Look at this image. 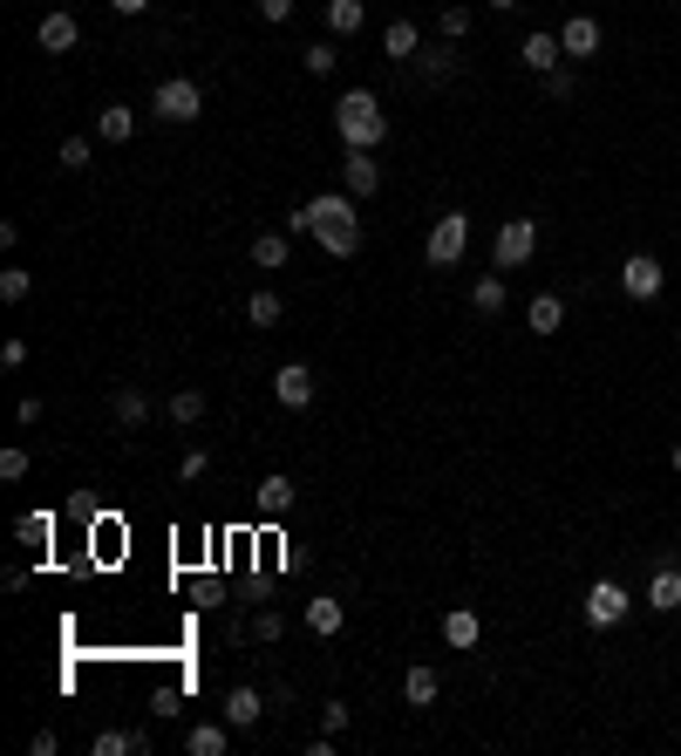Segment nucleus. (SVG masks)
<instances>
[{
  "instance_id": "13",
  "label": "nucleus",
  "mask_w": 681,
  "mask_h": 756,
  "mask_svg": "<svg viewBox=\"0 0 681 756\" xmlns=\"http://www.w3.org/2000/svg\"><path fill=\"white\" fill-rule=\"evenodd\" d=\"M504 307H512V287H504V273H497V266H491V273H477V280H470V314L497 320Z\"/></svg>"
},
{
  "instance_id": "21",
  "label": "nucleus",
  "mask_w": 681,
  "mask_h": 756,
  "mask_svg": "<svg viewBox=\"0 0 681 756\" xmlns=\"http://www.w3.org/2000/svg\"><path fill=\"white\" fill-rule=\"evenodd\" d=\"M382 55L389 62H416L423 55V28H416V21H389V28H382Z\"/></svg>"
},
{
  "instance_id": "28",
  "label": "nucleus",
  "mask_w": 681,
  "mask_h": 756,
  "mask_svg": "<svg viewBox=\"0 0 681 756\" xmlns=\"http://www.w3.org/2000/svg\"><path fill=\"white\" fill-rule=\"evenodd\" d=\"M164 416L178 423V430H198V423H205V389H178L164 402Z\"/></svg>"
},
{
  "instance_id": "34",
  "label": "nucleus",
  "mask_w": 681,
  "mask_h": 756,
  "mask_svg": "<svg viewBox=\"0 0 681 756\" xmlns=\"http://www.w3.org/2000/svg\"><path fill=\"white\" fill-rule=\"evenodd\" d=\"M55 164H62V171H89V164H96V143H89V137H68V143L55 150Z\"/></svg>"
},
{
  "instance_id": "6",
  "label": "nucleus",
  "mask_w": 681,
  "mask_h": 756,
  "mask_svg": "<svg viewBox=\"0 0 681 756\" xmlns=\"http://www.w3.org/2000/svg\"><path fill=\"white\" fill-rule=\"evenodd\" d=\"M464 245H470V212H443L430 225V239H423V260H430V266H457Z\"/></svg>"
},
{
  "instance_id": "3",
  "label": "nucleus",
  "mask_w": 681,
  "mask_h": 756,
  "mask_svg": "<svg viewBox=\"0 0 681 756\" xmlns=\"http://www.w3.org/2000/svg\"><path fill=\"white\" fill-rule=\"evenodd\" d=\"M150 116H157V123H198V116H205V83H191V75H171V83H157V96H150Z\"/></svg>"
},
{
  "instance_id": "43",
  "label": "nucleus",
  "mask_w": 681,
  "mask_h": 756,
  "mask_svg": "<svg viewBox=\"0 0 681 756\" xmlns=\"http://www.w3.org/2000/svg\"><path fill=\"white\" fill-rule=\"evenodd\" d=\"M300 8V0H260V21H287Z\"/></svg>"
},
{
  "instance_id": "10",
  "label": "nucleus",
  "mask_w": 681,
  "mask_h": 756,
  "mask_svg": "<svg viewBox=\"0 0 681 756\" xmlns=\"http://www.w3.org/2000/svg\"><path fill=\"white\" fill-rule=\"evenodd\" d=\"M341 191L348 198H375V191H382V164H375V150H348V158H341Z\"/></svg>"
},
{
  "instance_id": "15",
  "label": "nucleus",
  "mask_w": 681,
  "mask_h": 756,
  "mask_svg": "<svg viewBox=\"0 0 681 756\" xmlns=\"http://www.w3.org/2000/svg\"><path fill=\"white\" fill-rule=\"evenodd\" d=\"M110 416H116V430H143V423H150V395L137 382H116L110 389Z\"/></svg>"
},
{
  "instance_id": "12",
  "label": "nucleus",
  "mask_w": 681,
  "mask_h": 756,
  "mask_svg": "<svg viewBox=\"0 0 681 756\" xmlns=\"http://www.w3.org/2000/svg\"><path fill=\"white\" fill-rule=\"evenodd\" d=\"M75 41H83V21H75V14H41V28H35V48H41V55H75Z\"/></svg>"
},
{
  "instance_id": "24",
  "label": "nucleus",
  "mask_w": 681,
  "mask_h": 756,
  "mask_svg": "<svg viewBox=\"0 0 681 756\" xmlns=\"http://www.w3.org/2000/svg\"><path fill=\"white\" fill-rule=\"evenodd\" d=\"M368 28V0H327V35H362Z\"/></svg>"
},
{
  "instance_id": "35",
  "label": "nucleus",
  "mask_w": 681,
  "mask_h": 756,
  "mask_svg": "<svg viewBox=\"0 0 681 756\" xmlns=\"http://www.w3.org/2000/svg\"><path fill=\"white\" fill-rule=\"evenodd\" d=\"M245 634H252V641H260V647H273V641H280V634H287V620H280V614H273V607H260V614H252V627H245Z\"/></svg>"
},
{
  "instance_id": "16",
  "label": "nucleus",
  "mask_w": 681,
  "mask_h": 756,
  "mask_svg": "<svg viewBox=\"0 0 681 756\" xmlns=\"http://www.w3.org/2000/svg\"><path fill=\"white\" fill-rule=\"evenodd\" d=\"M518 62L532 75H552V68H566V48H559V35H525L518 41Z\"/></svg>"
},
{
  "instance_id": "1",
  "label": "nucleus",
  "mask_w": 681,
  "mask_h": 756,
  "mask_svg": "<svg viewBox=\"0 0 681 756\" xmlns=\"http://www.w3.org/2000/svg\"><path fill=\"white\" fill-rule=\"evenodd\" d=\"M362 198H348V191H327V198H314V205H300L293 218H287V232L293 239H314L320 252H335V260H355L362 252Z\"/></svg>"
},
{
  "instance_id": "9",
  "label": "nucleus",
  "mask_w": 681,
  "mask_h": 756,
  "mask_svg": "<svg viewBox=\"0 0 681 756\" xmlns=\"http://www.w3.org/2000/svg\"><path fill=\"white\" fill-rule=\"evenodd\" d=\"M600 41H607V35H600V21H593V14H566V21H559L566 62H593V55H600Z\"/></svg>"
},
{
  "instance_id": "17",
  "label": "nucleus",
  "mask_w": 681,
  "mask_h": 756,
  "mask_svg": "<svg viewBox=\"0 0 681 756\" xmlns=\"http://www.w3.org/2000/svg\"><path fill=\"white\" fill-rule=\"evenodd\" d=\"M341 627H348V607H341L335 593H314V600H307V634H314V641H335Z\"/></svg>"
},
{
  "instance_id": "29",
  "label": "nucleus",
  "mask_w": 681,
  "mask_h": 756,
  "mask_svg": "<svg viewBox=\"0 0 681 756\" xmlns=\"http://www.w3.org/2000/svg\"><path fill=\"white\" fill-rule=\"evenodd\" d=\"M437 689H443V682H437V668H423V662H416L409 675H402V695H409V709H430V702H437Z\"/></svg>"
},
{
  "instance_id": "7",
  "label": "nucleus",
  "mask_w": 681,
  "mask_h": 756,
  "mask_svg": "<svg viewBox=\"0 0 681 756\" xmlns=\"http://www.w3.org/2000/svg\"><path fill=\"white\" fill-rule=\"evenodd\" d=\"M661 287H668V266L654 260V252H627L620 260V293L627 300H654Z\"/></svg>"
},
{
  "instance_id": "8",
  "label": "nucleus",
  "mask_w": 681,
  "mask_h": 756,
  "mask_svg": "<svg viewBox=\"0 0 681 756\" xmlns=\"http://www.w3.org/2000/svg\"><path fill=\"white\" fill-rule=\"evenodd\" d=\"M641 607H647V614H681V559H674V552H661V566H654Z\"/></svg>"
},
{
  "instance_id": "44",
  "label": "nucleus",
  "mask_w": 681,
  "mask_h": 756,
  "mask_svg": "<svg viewBox=\"0 0 681 756\" xmlns=\"http://www.w3.org/2000/svg\"><path fill=\"white\" fill-rule=\"evenodd\" d=\"M110 8H116V14H130V21H137V14H150V0H110Z\"/></svg>"
},
{
  "instance_id": "5",
  "label": "nucleus",
  "mask_w": 681,
  "mask_h": 756,
  "mask_svg": "<svg viewBox=\"0 0 681 756\" xmlns=\"http://www.w3.org/2000/svg\"><path fill=\"white\" fill-rule=\"evenodd\" d=\"M627 614H634V593H627L620 579H593V587H587V627H593V634H614Z\"/></svg>"
},
{
  "instance_id": "46",
  "label": "nucleus",
  "mask_w": 681,
  "mask_h": 756,
  "mask_svg": "<svg viewBox=\"0 0 681 756\" xmlns=\"http://www.w3.org/2000/svg\"><path fill=\"white\" fill-rule=\"evenodd\" d=\"M668 464H674V477H681V443H674V450H668Z\"/></svg>"
},
{
  "instance_id": "37",
  "label": "nucleus",
  "mask_w": 681,
  "mask_h": 756,
  "mask_svg": "<svg viewBox=\"0 0 681 756\" xmlns=\"http://www.w3.org/2000/svg\"><path fill=\"white\" fill-rule=\"evenodd\" d=\"M205 470H212V450H205V443H191L185 457H178V477H185V484H198Z\"/></svg>"
},
{
  "instance_id": "22",
  "label": "nucleus",
  "mask_w": 681,
  "mask_h": 756,
  "mask_svg": "<svg viewBox=\"0 0 681 756\" xmlns=\"http://www.w3.org/2000/svg\"><path fill=\"white\" fill-rule=\"evenodd\" d=\"M96 137H103V143H130L137 137V110L130 103H103V110H96Z\"/></svg>"
},
{
  "instance_id": "33",
  "label": "nucleus",
  "mask_w": 681,
  "mask_h": 756,
  "mask_svg": "<svg viewBox=\"0 0 681 756\" xmlns=\"http://www.w3.org/2000/svg\"><path fill=\"white\" fill-rule=\"evenodd\" d=\"M28 293H35V273L28 266H0V300H8V307H21Z\"/></svg>"
},
{
  "instance_id": "4",
  "label": "nucleus",
  "mask_w": 681,
  "mask_h": 756,
  "mask_svg": "<svg viewBox=\"0 0 681 756\" xmlns=\"http://www.w3.org/2000/svg\"><path fill=\"white\" fill-rule=\"evenodd\" d=\"M532 252H539V218H504L497 225V239H491V266L497 273L532 266Z\"/></svg>"
},
{
  "instance_id": "19",
  "label": "nucleus",
  "mask_w": 681,
  "mask_h": 756,
  "mask_svg": "<svg viewBox=\"0 0 681 756\" xmlns=\"http://www.w3.org/2000/svg\"><path fill=\"white\" fill-rule=\"evenodd\" d=\"M185 749H191V756H225V749H232V722H225V716H218V722H212V716L191 722V729H185Z\"/></svg>"
},
{
  "instance_id": "41",
  "label": "nucleus",
  "mask_w": 681,
  "mask_h": 756,
  "mask_svg": "<svg viewBox=\"0 0 681 756\" xmlns=\"http://www.w3.org/2000/svg\"><path fill=\"white\" fill-rule=\"evenodd\" d=\"M55 749H62L55 729H35V736H28V756H55Z\"/></svg>"
},
{
  "instance_id": "14",
  "label": "nucleus",
  "mask_w": 681,
  "mask_h": 756,
  "mask_svg": "<svg viewBox=\"0 0 681 756\" xmlns=\"http://www.w3.org/2000/svg\"><path fill=\"white\" fill-rule=\"evenodd\" d=\"M293 497H300V491H293V477H287V470H266V477H260V491H252L260 518H287V512H293Z\"/></svg>"
},
{
  "instance_id": "23",
  "label": "nucleus",
  "mask_w": 681,
  "mask_h": 756,
  "mask_svg": "<svg viewBox=\"0 0 681 756\" xmlns=\"http://www.w3.org/2000/svg\"><path fill=\"white\" fill-rule=\"evenodd\" d=\"M477 634H484V620H477V607H450L443 614V647H477Z\"/></svg>"
},
{
  "instance_id": "2",
  "label": "nucleus",
  "mask_w": 681,
  "mask_h": 756,
  "mask_svg": "<svg viewBox=\"0 0 681 756\" xmlns=\"http://www.w3.org/2000/svg\"><path fill=\"white\" fill-rule=\"evenodd\" d=\"M335 130H341L348 150H382V143H389V110H382V96L348 89L341 103H335Z\"/></svg>"
},
{
  "instance_id": "38",
  "label": "nucleus",
  "mask_w": 681,
  "mask_h": 756,
  "mask_svg": "<svg viewBox=\"0 0 681 756\" xmlns=\"http://www.w3.org/2000/svg\"><path fill=\"white\" fill-rule=\"evenodd\" d=\"M28 450H21V443H8V450H0V477H8V484H21V477H28Z\"/></svg>"
},
{
  "instance_id": "32",
  "label": "nucleus",
  "mask_w": 681,
  "mask_h": 756,
  "mask_svg": "<svg viewBox=\"0 0 681 756\" xmlns=\"http://www.w3.org/2000/svg\"><path fill=\"white\" fill-rule=\"evenodd\" d=\"M300 68H307L314 83H327V75L341 68V48H335V41H314V48H300Z\"/></svg>"
},
{
  "instance_id": "20",
  "label": "nucleus",
  "mask_w": 681,
  "mask_h": 756,
  "mask_svg": "<svg viewBox=\"0 0 681 756\" xmlns=\"http://www.w3.org/2000/svg\"><path fill=\"white\" fill-rule=\"evenodd\" d=\"M525 327H532L539 341H552L566 327V300L559 293H532V307H525Z\"/></svg>"
},
{
  "instance_id": "18",
  "label": "nucleus",
  "mask_w": 681,
  "mask_h": 756,
  "mask_svg": "<svg viewBox=\"0 0 681 756\" xmlns=\"http://www.w3.org/2000/svg\"><path fill=\"white\" fill-rule=\"evenodd\" d=\"M260 716H266V695L252 689V682L225 689V722H232V729H260Z\"/></svg>"
},
{
  "instance_id": "40",
  "label": "nucleus",
  "mask_w": 681,
  "mask_h": 756,
  "mask_svg": "<svg viewBox=\"0 0 681 756\" xmlns=\"http://www.w3.org/2000/svg\"><path fill=\"white\" fill-rule=\"evenodd\" d=\"M437 28H443V41H464V35H470V8H443Z\"/></svg>"
},
{
  "instance_id": "30",
  "label": "nucleus",
  "mask_w": 681,
  "mask_h": 756,
  "mask_svg": "<svg viewBox=\"0 0 681 756\" xmlns=\"http://www.w3.org/2000/svg\"><path fill=\"white\" fill-rule=\"evenodd\" d=\"M280 314H287L280 293H273V287H252V300H245V320L252 327H280Z\"/></svg>"
},
{
  "instance_id": "42",
  "label": "nucleus",
  "mask_w": 681,
  "mask_h": 756,
  "mask_svg": "<svg viewBox=\"0 0 681 756\" xmlns=\"http://www.w3.org/2000/svg\"><path fill=\"white\" fill-rule=\"evenodd\" d=\"M0 368H28V341H21V335L0 348Z\"/></svg>"
},
{
  "instance_id": "27",
  "label": "nucleus",
  "mask_w": 681,
  "mask_h": 756,
  "mask_svg": "<svg viewBox=\"0 0 681 756\" xmlns=\"http://www.w3.org/2000/svg\"><path fill=\"white\" fill-rule=\"evenodd\" d=\"M416 68H423V83H450V75H457V48H450V41H437V48H423V55H416Z\"/></svg>"
},
{
  "instance_id": "26",
  "label": "nucleus",
  "mask_w": 681,
  "mask_h": 756,
  "mask_svg": "<svg viewBox=\"0 0 681 756\" xmlns=\"http://www.w3.org/2000/svg\"><path fill=\"white\" fill-rule=\"evenodd\" d=\"M89 749L96 756H137V749H150V729H103Z\"/></svg>"
},
{
  "instance_id": "25",
  "label": "nucleus",
  "mask_w": 681,
  "mask_h": 756,
  "mask_svg": "<svg viewBox=\"0 0 681 756\" xmlns=\"http://www.w3.org/2000/svg\"><path fill=\"white\" fill-rule=\"evenodd\" d=\"M287 252H293V232H260V239H252V266H260V273H280Z\"/></svg>"
},
{
  "instance_id": "11",
  "label": "nucleus",
  "mask_w": 681,
  "mask_h": 756,
  "mask_svg": "<svg viewBox=\"0 0 681 756\" xmlns=\"http://www.w3.org/2000/svg\"><path fill=\"white\" fill-rule=\"evenodd\" d=\"M273 395H280L287 410H314V368L307 362H280L273 368Z\"/></svg>"
},
{
  "instance_id": "39",
  "label": "nucleus",
  "mask_w": 681,
  "mask_h": 756,
  "mask_svg": "<svg viewBox=\"0 0 681 756\" xmlns=\"http://www.w3.org/2000/svg\"><path fill=\"white\" fill-rule=\"evenodd\" d=\"M348 722H355V709H348L341 695H335V702H320V729H327V736H341Z\"/></svg>"
},
{
  "instance_id": "36",
  "label": "nucleus",
  "mask_w": 681,
  "mask_h": 756,
  "mask_svg": "<svg viewBox=\"0 0 681 756\" xmlns=\"http://www.w3.org/2000/svg\"><path fill=\"white\" fill-rule=\"evenodd\" d=\"M539 83H545L552 103H572V96H579V75L572 68H552V75H539Z\"/></svg>"
},
{
  "instance_id": "45",
  "label": "nucleus",
  "mask_w": 681,
  "mask_h": 756,
  "mask_svg": "<svg viewBox=\"0 0 681 756\" xmlns=\"http://www.w3.org/2000/svg\"><path fill=\"white\" fill-rule=\"evenodd\" d=\"M484 8H491V14H518V0H484Z\"/></svg>"
},
{
  "instance_id": "31",
  "label": "nucleus",
  "mask_w": 681,
  "mask_h": 756,
  "mask_svg": "<svg viewBox=\"0 0 681 756\" xmlns=\"http://www.w3.org/2000/svg\"><path fill=\"white\" fill-rule=\"evenodd\" d=\"M14 539L41 552L48 539H55V512H21V518H14Z\"/></svg>"
}]
</instances>
